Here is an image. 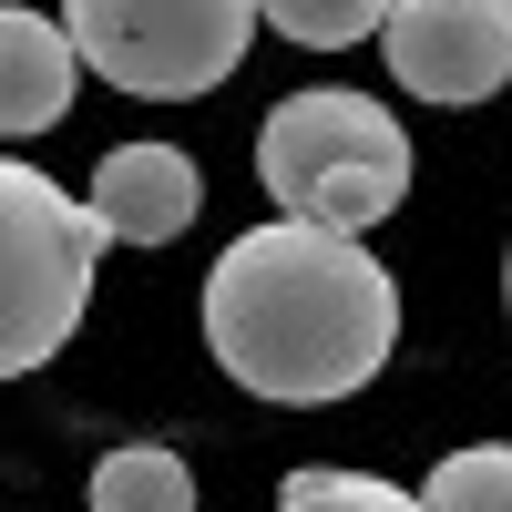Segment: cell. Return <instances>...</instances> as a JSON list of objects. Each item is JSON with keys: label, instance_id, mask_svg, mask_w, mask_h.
<instances>
[{"label": "cell", "instance_id": "cell-12", "mask_svg": "<svg viewBox=\"0 0 512 512\" xmlns=\"http://www.w3.org/2000/svg\"><path fill=\"white\" fill-rule=\"evenodd\" d=\"M502 308H512V246H502Z\"/></svg>", "mask_w": 512, "mask_h": 512}, {"label": "cell", "instance_id": "cell-9", "mask_svg": "<svg viewBox=\"0 0 512 512\" xmlns=\"http://www.w3.org/2000/svg\"><path fill=\"white\" fill-rule=\"evenodd\" d=\"M420 512H512V441H472L451 451L431 482H420Z\"/></svg>", "mask_w": 512, "mask_h": 512}, {"label": "cell", "instance_id": "cell-11", "mask_svg": "<svg viewBox=\"0 0 512 512\" xmlns=\"http://www.w3.org/2000/svg\"><path fill=\"white\" fill-rule=\"evenodd\" d=\"M256 21H277L297 52H349L390 21V0H256Z\"/></svg>", "mask_w": 512, "mask_h": 512}, {"label": "cell", "instance_id": "cell-2", "mask_svg": "<svg viewBox=\"0 0 512 512\" xmlns=\"http://www.w3.org/2000/svg\"><path fill=\"white\" fill-rule=\"evenodd\" d=\"M256 175H267V195L287 216L369 236L410 195V134L390 123V103L349 93V82H318V93H287L256 123Z\"/></svg>", "mask_w": 512, "mask_h": 512}, {"label": "cell", "instance_id": "cell-10", "mask_svg": "<svg viewBox=\"0 0 512 512\" xmlns=\"http://www.w3.org/2000/svg\"><path fill=\"white\" fill-rule=\"evenodd\" d=\"M277 512H420V492L369 482V472H338V461H308V472L277 482Z\"/></svg>", "mask_w": 512, "mask_h": 512}, {"label": "cell", "instance_id": "cell-8", "mask_svg": "<svg viewBox=\"0 0 512 512\" xmlns=\"http://www.w3.org/2000/svg\"><path fill=\"white\" fill-rule=\"evenodd\" d=\"M93 512H195V472H185L175 451L134 441V451H113L103 472H93Z\"/></svg>", "mask_w": 512, "mask_h": 512}, {"label": "cell", "instance_id": "cell-7", "mask_svg": "<svg viewBox=\"0 0 512 512\" xmlns=\"http://www.w3.org/2000/svg\"><path fill=\"white\" fill-rule=\"evenodd\" d=\"M72 82H82V52L62 21L21 11V0H0V144L21 134H52L72 113Z\"/></svg>", "mask_w": 512, "mask_h": 512}, {"label": "cell", "instance_id": "cell-4", "mask_svg": "<svg viewBox=\"0 0 512 512\" xmlns=\"http://www.w3.org/2000/svg\"><path fill=\"white\" fill-rule=\"evenodd\" d=\"M62 31L113 93L185 103V93H216L246 62L256 0H62Z\"/></svg>", "mask_w": 512, "mask_h": 512}, {"label": "cell", "instance_id": "cell-1", "mask_svg": "<svg viewBox=\"0 0 512 512\" xmlns=\"http://www.w3.org/2000/svg\"><path fill=\"white\" fill-rule=\"evenodd\" d=\"M205 349L236 390L318 410L369 390L400 349V287L369 256V236H338L308 216L246 226L205 277Z\"/></svg>", "mask_w": 512, "mask_h": 512}, {"label": "cell", "instance_id": "cell-6", "mask_svg": "<svg viewBox=\"0 0 512 512\" xmlns=\"http://www.w3.org/2000/svg\"><path fill=\"white\" fill-rule=\"evenodd\" d=\"M93 226L103 246H175L195 226V205H205V175L175 154V144H113L93 164Z\"/></svg>", "mask_w": 512, "mask_h": 512}, {"label": "cell", "instance_id": "cell-3", "mask_svg": "<svg viewBox=\"0 0 512 512\" xmlns=\"http://www.w3.org/2000/svg\"><path fill=\"white\" fill-rule=\"evenodd\" d=\"M103 226L41 164L0 154V379H31L93 308Z\"/></svg>", "mask_w": 512, "mask_h": 512}, {"label": "cell", "instance_id": "cell-5", "mask_svg": "<svg viewBox=\"0 0 512 512\" xmlns=\"http://www.w3.org/2000/svg\"><path fill=\"white\" fill-rule=\"evenodd\" d=\"M390 82L420 103H492L512 82V0H390Z\"/></svg>", "mask_w": 512, "mask_h": 512}]
</instances>
